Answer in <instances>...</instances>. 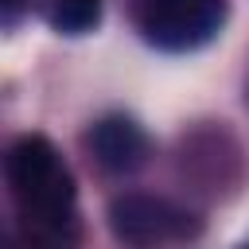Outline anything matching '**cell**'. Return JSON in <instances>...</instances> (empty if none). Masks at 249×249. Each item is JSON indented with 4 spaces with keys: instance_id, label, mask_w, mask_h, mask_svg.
<instances>
[{
    "instance_id": "6da1fadb",
    "label": "cell",
    "mask_w": 249,
    "mask_h": 249,
    "mask_svg": "<svg viewBox=\"0 0 249 249\" xmlns=\"http://www.w3.org/2000/svg\"><path fill=\"white\" fill-rule=\"evenodd\" d=\"M12 198L39 241H66L74 226V175L47 136H19L4 156Z\"/></svg>"
},
{
    "instance_id": "52a82bcc",
    "label": "cell",
    "mask_w": 249,
    "mask_h": 249,
    "mask_svg": "<svg viewBox=\"0 0 249 249\" xmlns=\"http://www.w3.org/2000/svg\"><path fill=\"white\" fill-rule=\"evenodd\" d=\"M241 249H249V241H245V245H241Z\"/></svg>"
},
{
    "instance_id": "5b68a950",
    "label": "cell",
    "mask_w": 249,
    "mask_h": 249,
    "mask_svg": "<svg viewBox=\"0 0 249 249\" xmlns=\"http://www.w3.org/2000/svg\"><path fill=\"white\" fill-rule=\"evenodd\" d=\"M47 19L62 35H86L101 23V0H47Z\"/></svg>"
},
{
    "instance_id": "277c9868",
    "label": "cell",
    "mask_w": 249,
    "mask_h": 249,
    "mask_svg": "<svg viewBox=\"0 0 249 249\" xmlns=\"http://www.w3.org/2000/svg\"><path fill=\"white\" fill-rule=\"evenodd\" d=\"M89 148L105 171H132L148 156V136L132 117L109 113L89 128Z\"/></svg>"
},
{
    "instance_id": "8992f818",
    "label": "cell",
    "mask_w": 249,
    "mask_h": 249,
    "mask_svg": "<svg viewBox=\"0 0 249 249\" xmlns=\"http://www.w3.org/2000/svg\"><path fill=\"white\" fill-rule=\"evenodd\" d=\"M19 4H23V0H4V19H8V23H16V12H19Z\"/></svg>"
},
{
    "instance_id": "7a4b0ae2",
    "label": "cell",
    "mask_w": 249,
    "mask_h": 249,
    "mask_svg": "<svg viewBox=\"0 0 249 249\" xmlns=\"http://www.w3.org/2000/svg\"><path fill=\"white\" fill-rule=\"evenodd\" d=\"M136 23L144 39L160 51H198L222 31L226 0H140Z\"/></svg>"
},
{
    "instance_id": "3957f363",
    "label": "cell",
    "mask_w": 249,
    "mask_h": 249,
    "mask_svg": "<svg viewBox=\"0 0 249 249\" xmlns=\"http://www.w3.org/2000/svg\"><path fill=\"white\" fill-rule=\"evenodd\" d=\"M109 226L124 245H136V249L171 245L198 233V218L187 206L160 195H121L109 206Z\"/></svg>"
}]
</instances>
